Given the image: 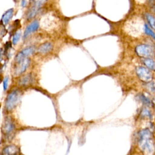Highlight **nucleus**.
Wrapping results in <instances>:
<instances>
[{
  "mask_svg": "<svg viewBox=\"0 0 155 155\" xmlns=\"http://www.w3.org/2000/svg\"><path fill=\"white\" fill-rule=\"evenodd\" d=\"M21 31H16L15 35L13 36V39H12V42L13 44H16L17 42L19 41L20 38H21Z\"/></svg>",
  "mask_w": 155,
  "mask_h": 155,
  "instance_id": "a211bd4d",
  "label": "nucleus"
},
{
  "mask_svg": "<svg viewBox=\"0 0 155 155\" xmlns=\"http://www.w3.org/2000/svg\"><path fill=\"white\" fill-rule=\"evenodd\" d=\"M144 31L145 33L150 36L151 38H153V39H154L155 40V33L149 27V26L147 24H145L144 25Z\"/></svg>",
  "mask_w": 155,
  "mask_h": 155,
  "instance_id": "dca6fc26",
  "label": "nucleus"
},
{
  "mask_svg": "<svg viewBox=\"0 0 155 155\" xmlns=\"http://www.w3.org/2000/svg\"><path fill=\"white\" fill-rule=\"evenodd\" d=\"M138 145L142 151L147 154H151L154 150V142L151 131L146 128L139 133Z\"/></svg>",
  "mask_w": 155,
  "mask_h": 155,
  "instance_id": "f257e3e1",
  "label": "nucleus"
},
{
  "mask_svg": "<svg viewBox=\"0 0 155 155\" xmlns=\"http://www.w3.org/2000/svg\"><path fill=\"white\" fill-rule=\"evenodd\" d=\"M136 53L143 58H149L153 54V48L147 44H140L136 47Z\"/></svg>",
  "mask_w": 155,
  "mask_h": 155,
  "instance_id": "20e7f679",
  "label": "nucleus"
},
{
  "mask_svg": "<svg viewBox=\"0 0 155 155\" xmlns=\"http://www.w3.org/2000/svg\"><path fill=\"white\" fill-rule=\"evenodd\" d=\"M53 48V45L50 42H45L42 44H41L38 49V52L42 54H45L48 52H49L50 50H51Z\"/></svg>",
  "mask_w": 155,
  "mask_h": 155,
  "instance_id": "9b49d317",
  "label": "nucleus"
},
{
  "mask_svg": "<svg viewBox=\"0 0 155 155\" xmlns=\"http://www.w3.org/2000/svg\"><path fill=\"white\" fill-rule=\"evenodd\" d=\"M15 129V125L11 117H6L2 127V131L4 134H10Z\"/></svg>",
  "mask_w": 155,
  "mask_h": 155,
  "instance_id": "423d86ee",
  "label": "nucleus"
},
{
  "mask_svg": "<svg viewBox=\"0 0 155 155\" xmlns=\"http://www.w3.org/2000/svg\"><path fill=\"white\" fill-rule=\"evenodd\" d=\"M145 17L151 27L155 30V17L149 13H146Z\"/></svg>",
  "mask_w": 155,
  "mask_h": 155,
  "instance_id": "2eb2a0df",
  "label": "nucleus"
},
{
  "mask_svg": "<svg viewBox=\"0 0 155 155\" xmlns=\"http://www.w3.org/2000/svg\"><path fill=\"white\" fill-rule=\"evenodd\" d=\"M19 152V149L17 146L15 145H8L5 147L3 149L2 154H5V155H10V154H18Z\"/></svg>",
  "mask_w": 155,
  "mask_h": 155,
  "instance_id": "1a4fd4ad",
  "label": "nucleus"
},
{
  "mask_svg": "<svg viewBox=\"0 0 155 155\" xmlns=\"http://www.w3.org/2000/svg\"><path fill=\"white\" fill-rule=\"evenodd\" d=\"M15 1H18V0H15Z\"/></svg>",
  "mask_w": 155,
  "mask_h": 155,
  "instance_id": "393cba45",
  "label": "nucleus"
},
{
  "mask_svg": "<svg viewBox=\"0 0 155 155\" xmlns=\"http://www.w3.org/2000/svg\"><path fill=\"white\" fill-rule=\"evenodd\" d=\"M148 88L152 92H155V82H149V84H148Z\"/></svg>",
  "mask_w": 155,
  "mask_h": 155,
  "instance_id": "aec40b11",
  "label": "nucleus"
},
{
  "mask_svg": "<svg viewBox=\"0 0 155 155\" xmlns=\"http://www.w3.org/2000/svg\"><path fill=\"white\" fill-rule=\"evenodd\" d=\"M41 6V5H40L35 4V5L28 10L27 15V18L28 19H31V18H33L34 16H35L38 13Z\"/></svg>",
  "mask_w": 155,
  "mask_h": 155,
  "instance_id": "f8f14e48",
  "label": "nucleus"
},
{
  "mask_svg": "<svg viewBox=\"0 0 155 155\" xmlns=\"http://www.w3.org/2000/svg\"><path fill=\"white\" fill-rule=\"evenodd\" d=\"M31 82V74H27L22 78H21L19 81V84L20 85H27Z\"/></svg>",
  "mask_w": 155,
  "mask_h": 155,
  "instance_id": "4468645a",
  "label": "nucleus"
},
{
  "mask_svg": "<svg viewBox=\"0 0 155 155\" xmlns=\"http://www.w3.org/2000/svg\"><path fill=\"white\" fill-rule=\"evenodd\" d=\"M47 0H34L36 4L41 5L43 3H44Z\"/></svg>",
  "mask_w": 155,
  "mask_h": 155,
  "instance_id": "4be33fe9",
  "label": "nucleus"
},
{
  "mask_svg": "<svg viewBox=\"0 0 155 155\" xmlns=\"http://www.w3.org/2000/svg\"><path fill=\"white\" fill-rule=\"evenodd\" d=\"M143 63L149 69L153 70H155V62L153 59L149 58H146L143 60Z\"/></svg>",
  "mask_w": 155,
  "mask_h": 155,
  "instance_id": "ddd939ff",
  "label": "nucleus"
},
{
  "mask_svg": "<svg viewBox=\"0 0 155 155\" xmlns=\"http://www.w3.org/2000/svg\"><path fill=\"white\" fill-rule=\"evenodd\" d=\"M8 82V78L7 77H5L3 81V87L4 90H6L7 88Z\"/></svg>",
  "mask_w": 155,
  "mask_h": 155,
  "instance_id": "412c9836",
  "label": "nucleus"
},
{
  "mask_svg": "<svg viewBox=\"0 0 155 155\" xmlns=\"http://www.w3.org/2000/svg\"><path fill=\"white\" fill-rule=\"evenodd\" d=\"M13 14V8H10L7 10L2 15V18H1V23L3 25H7L10 19H12Z\"/></svg>",
  "mask_w": 155,
  "mask_h": 155,
  "instance_id": "9d476101",
  "label": "nucleus"
},
{
  "mask_svg": "<svg viewBox=\"0 0 155 155\" xmlns=\"http://www.w3.org/2000/svg\"><path fill=\"white\" fill-rule=\"evenodd\" d=\"M30 64V60L28 58H25L22 61L19 63H18V65L14 71V74L15 76H18L23 72H24L27 68L28 66Z\"/></svg>",
  "mask_w": 155,
  "mask_h": 155,
  "instance_id": "0eeeda50",
  "label": "nucleus"
},
{
  "mask_svg": "<svg viewBox=\"0 0 155 155\" xmlns=\"http://www.w3.org/2000/svg\"><path fill=\"white\" fill-rule=\"evenodd\" d=\"M27 5V2L25 0H22V2H21V6L22 7H25Z\"/></svg>",
  "mask_w": 155,
  "mask_h": 155,
  "instance_id": "5701e85b",
  "label": "nucleus"
},
{
  "mask_svg": "<svg viewBox=\"0 0 155 155\" xmlns=\"http://www.w3.org/2000/svg\"><path fill=\"white\" fill-rule=\"evenodd\" d=\"M39 27V22L37 20H35L33 21L31 23H30L28 25H27V27L25 28V30L24 31V35L23 37L24 38H26L27 37H28L31 33L35 32V31H36L38 28Z\"/></svg>",
  "mask_w": 155,
  "mask_h": 155,
  "instance_id": "6e6552de",
  "label": "nucleus"
},
{
  "mask_svg": "<svg viewBox=\"0 0 155 155\" xmlns=\"http://www.w3.org/2000/svg\"><path fill=\"white\" fill-rule=\"evenodd\" d=\"M139 98H140V100L141 101V102L142 103H143L144 104H145L146 105H148V106H151L152 105L151 101L149 98H148L147 97L144 96L143 94L140 95Z\"/></svg>",
  "mask_w": 155,
  "mask_h": 155,
  "instance_id": "f3484780",
  "label": "nucleus"
},
{
  "mask_svg": "<svg viewBox=\"0 0 155 155\" xmlns=\"http://www.w3.org/2000/svg\"><path fill=\"white\" fill-rule=\"evenodd\" d=\"M136 74L139 78L143 82H149L153 79V75L148 68L138 67L136 68Z\"/></svg>",
  "mask_w": 155,
  "mask_h": 155,
  "instance_id": "7ed1b4c3",
  "label": "nucleus"
},
{
  "mask_svg": "<svg viewBox=\"0 0 155 155\" xmlns=\"http://www.w3.org/2000/svg\"><path fill=\"white\" fill-rule=\"evenodd\" d=\"M141 115L143 117H146L148 118H151V113L147 108H143L141 111Z\"/></svg>",
  "mask_w": 155,
  "mask_h": 155,
  "instance_id": "6ab92c4d",
  "label": "nucleus"
},
{
  "mask_svg": "<svg viewBox=\"0 0 155 155\" xmlns=\"http://www.w3.org/2000/svg\"><path fill=\"white\" fill-rule=\"evenodd\" d=\"M35 51V47L33 46H29L25 48H24L22 50H21L20 52H19L15 58V61L18 64L22 61L24 59H25L27 57L30 56Z\"/></svg>",
  "mask_w": 155,
  "mask_h": 155,
  "instance_id": "39448f33",
  "label": "nucleus"
},
{
  "mask_svg": "<svg viewBox=\"0 0 155 155\" xmlns=\"http://www.w3.org/2000/svg\"><path fill=\"white\" fill-rule=\"evenodd\" d=\"M150 1L151 2H154L155 1V0H150Z\"/></svg>",
  "mask_w": 155,
  "mask_h": 155,
  "instance_id": "b1692460",
  "label": "nucleus"
},
{
  "mask_svg": "<svg viewBox=\"0 0 155 155\" xmlns=\"http://www.w3.org/2000/svg\"><path fill=\"white\" fill-rule=\"evenodd\" d=\"M21 97L20 91L15 90L11 91L7 96L5 102V107L7 110H11L16 107Z\"/></svg>",
  "mask_w": 155,
  "mask_h": 155,
  "instance_id": "f03ea898",
  "label": "nucleus"
}]
</instances>
